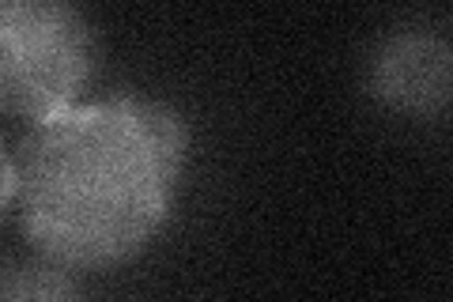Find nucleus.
Returning <instances> with one entry per match:
<instances>
[{"instance_id": "2", "label": "nucleus", "mask_w": 453, "mask_h": 302, "mask_svg": "<svg viewBox=\"0 0 453 302\" xmlns=\"http://www.w3.org/2000/svg\"><path fill=\"white\" fill-rule=\"evenodd\" d=\"M95 68V31L61 0H8L0 8V103L12 118L42 125L80 106Z\"/></svg>"}, {"instance_id": "1", "label": "nucleus", "mask_w": 453, "mask_h": 302, "mask_svg": "<svg viewBox=\"0 0 453 302\" xmlns=\"http://www.w3.org/2000/svg\"><path fill=\"white\" fill-rule=\"evenodd\" d=\"M189 151L178 110L140 95L80 103L4 151V208L38 257L80 272L133 261L163 231Z\"/></svg>"}, {"instance_id": "3", "label": "nucleus", "mask_w": 453, "mask_h": 302, "mask_svg": "<svg viewBox=\"0 0 453 302\" xmlns=\"http://www.w3.org/2000/svg\"><path fill=\"white\" fill-rule=\"evenodd\" d=\"M366 91L374 103L431 118L453 98V42L434 27H396L366 53Z\"/></svg>"}, {"instance_id": "4", "label": "nucleus", "mask_w": 453, "mask_h": 302, "mask_svg": "<svg viewBox=\"0 0 453 302\" xmlns=\"http://www.w3.org/2000/svg\"><path fill=\"white\" fill-rule=\"evenodd\" d=\"M68 272L46 257H12L0 276V302H83Z\"/></svg>"}]
</instances>
